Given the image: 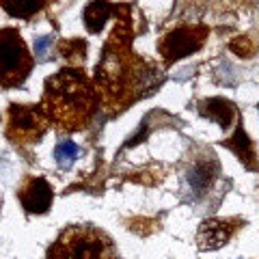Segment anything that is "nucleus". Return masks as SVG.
I'll return each mask as SVG.
<instances>
[{"mask_svg": "<svg viewBox=\"0 0 259 259\" xmlns=\"http://www.w3.org/2000/svg\"><path fill=\"white\" fill-rule=\"evenodd\" d=\"M48 97H52L50 106L61 121H76L89 106L87 82L74 69H65L48 80Z\"/></svg>", "mask_w": 259, "mask_h": 259, "instance_id": "obj_2", "label": "nucleus"}, {"mask_svg": "<svg viewBox=\"0 0 259 259\" xmlns=\"http://www.w3.org/2000/svg\"><path fill=\"white\" fill-rule=\"evenodd\" d=\"M231 238V229L223 221H205L199 227L197 242L201 250H216L227 244V240Z\"/></svg>", "mask_w": 259, "mask_h": 259, "instance_id": "obj_7", "label": "nucleus"}, {"mask_svg": "<svg viewBox=\"0 0 259 259\" xmlns=\"http://www.w3.org/2000/svg\"><path fill=\"white\" fill-rule=\"evenodd\" d=\"M48 259H115V246L93 227H69L50 248Z\"/></svg>", "mask_w": 259, "mask_h": 259, "instance_id": "obj_1", "label": "nucleus"}, {"mask_svg": "<svg viewBox=\"0 0 259 259\" xmlns=\"http://www.w3.org/2000/svg\"><path fill=\"white\" fill-rule=\"evenodd\" d=\"M52 41H54V37L52 35H44V37H39L35 39V56L39 61H46L48 59V52H50V48H52Z\"/></svg>", "mask_w": 259, "mask_h": 259, "instance_id": "obj_14", "label": "nucleus"}, {"mask_svg": "<svg viewBox=\"0 0 259 259\" xmlns=\"http://www.w3.org/2000/svg\"><path fill=\"white\" fill-rule=\"evenodd\" d=\"M39 125H41V121H39V115L32 108L11 106V127H18V132L35 134V130H39Z\"/></svg>", "mask_w": 259, "mask_h": 259, "instance_id": "obj_10", "label": "nucleus"}, {"mask_svg": "<svg viewBox=\"0 0 259 259\" xmlns=\"http://www.w3.org/2000/svg\"><path fill=\"white\" fill-rule=\"evenodd\" d=\"M46 0H3V7L13 18H28L44 7Z\"/></svg>", "mask_w": 259, "mask_h": 259, "instance_id": "obj_11", "label": "nucleus"}, {"mask_svg": "<svg viewBox=\"0 0 259 259\" xmlns=\"http://www.w3.org/2000/svg\"><path fill=\"white\" fill-rule=\"evenodd\" d=\"M78 153H80L78 145H76L74 141L67 139V141H61L59 145H56V149H54V160H56V164H59L61 168H69V166L76 162Z\"/></svg>", "mask_w": 259, "mask_h": 259, "instance_id": "obj_12", "label": "nucleus"}, {"mask_svg": "<svg viewBox=\"0 0 259 259\" xmlns=\"http://www.w3.org/2000/svg\"><path fill=\"white\" fill-rule=\"evenodd\" d=\"M112 7L106 3V0H93L91 5L84 9V24L91 32H100L104 28V24L110 18Z\"/></svg>", "mask_w": 259, "mask_h": 259, "instance_id": "obj_9", "label": "nucleus"}, {"mask_svg": "<svg viewBox=\"0 0 259 259\" xmlns=\"http://www.w3.org/2000/svg\"><path fill=\"white\" fill-rule=\"evenodd\" d=\"M216 173H218V164H216V160L212 158V153H207V158H203V160H194L192 162L190 168L186 171V177H184L186 190H188L192 201L201 199L207 192V188L214 182Z\"/></svg>", "mask_w": 259, "mask_h": 259, "instance_id": "obj_4", "label": "nucleus"}, {"mask_svg": "<svg viewBox=\"0 0 259 259\" xmlns=\"http://www.w3.org/2000/svg\"><path fill=\"white\" fill-rule=\"evenodd\" d=\"M20 201L26 212L30 214H44L48 212V207L52 205V188L50 184L41 177H37V180H30L26 186H24V190L20 192Z\"/></svg>", "mask_w": 259, "mask_h": 259, "instance_id": "obj_6", "label": "nucleus"}, {"mask_svg": "<svg viewBox=\"0 0 259 259\" xmlns=\"http://www.w3.org/2000/svg\"><path fill=\"white\" fill-rule=\"evenodd\" d=\"M201 44H203V35H197V30L186 28V30H175L171 35H166L160 50L166 61H177L186 54L199 50Z\"/></svg>", "mask_w": 259, "mask_h": 259, "instance_id": "obj_5", "label": "nucleus"}, {"mask_svg": "<svg viewBox=\"0 0 259 259\" xmlns=\"http://www.w3.org/2000/svg\"><path fill=\"white\" fill-rule=\"evenodd\" d=\"M28 74V54L15 30H0V80L5 84L22 82Z\"/></svg>", "mask_w": 259, "mask_h": 259, "instance_id": "obj_3", "label": "nucleus"}, {"mask_svg": "<svg viewBox=\"0 0 259 259\" xmlns=\"http://www.w3.org/2000/svg\"><path fill=\"white\" fill-rule=\"evenodd\" d=\"M201 115L221 123L223 127H229L231 121L236 119V108L225 100H205L201 102Z\"/></svg>", "mask_w": 259, "mask_h": 259, "instance_id": "obj_8", "label": "nucleus"}, {"mask_svg": "<svg viewBox=\"0 0 259 259\" xmlns=\"http://www.w3.org/2000/svg\"><path fill=\"white\" fill-rule=\"evenodd\" d=\"M229 147H231V149H236V153L240 156V160H242V158H244V160H248L250 156H253V149H250V143H248L246 134L242 132V130H238L236 139H233V141L229 143Z\"/></svg>", "mask_w": 259, "mask_h": 259, "instance_id": "obj_13", "label": "nucleus"}]
</instances>
